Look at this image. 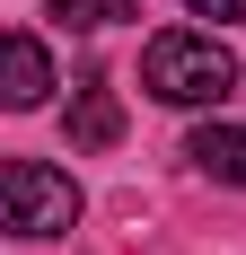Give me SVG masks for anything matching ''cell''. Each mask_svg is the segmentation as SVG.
Segmentation results:
<instances>
[{
	"label": "cell",
	"mask_w": 246,
	"mask_h": 255,
	"mask_svg": "<svg viewBox=\"0 0 246 255\" xmlns=\"http://www.w3.org/2000/svg\"><path fill=\"white\" fill-rule=\"evenodd\" d=\"M141 88L158 106H220L229 88H238V53L229 44H211V35H149V53H141Z\"/></svg>",
	"instance_id": "obj_1"
},
{
	"label": "cell",
	"mask_w": 246,
	"mask_h": 255,
	"mask_svg": "<svg viewBox=\"0 0 246 255\" xmlns=\"http://www.w3.org/2000/svg\"><path fill=\"white\" fill-rule=\"evenodd\" d=\"M0 62H9V88H0V97L18 106V115H35V106L53 97V62H44V44H35V35H9V44H0Z\"/></svg>",
	"instance_id": "obj_4"
},
{
	"label": "cell",
	"mask_w": 246,
	"mask_h": 255,
	"mask_svg": "<svg viewBox=\"0 0 246 255\" xmlns=\"http://www.w3.org/2000/svg\"><path fill=\"white\" fill-rule=\"evenodd\" d=\"M71 141H79V150H115V141H123V106H115V88H106L97 71L71 88Z\"/></svg>",
	"instance_id": "obj_3"
},
{
	"label": "cell",
	"mask_w": 246,
	"mask_h": 255,
	"mask_svg": "<svg viewBox=\"0 0 246 255\" xmlns=\"http://www.w3.org/2000/svg\"><path fill=\"white\" fill-rule=\"evenodd\" d=\"M0 211H9V229L18 238H62L79 220V185L44 158H9L0 167Z\"/></svg>",
	"instance_id": "obj_2"
},
{
	"label": "cell",
	"mask_w": 246,
	"mask_h": 255,
	"mask_svg": "<svg viewBox=\"0 0 246 255\" xmlns=\"http://www.w3.org/2000/svg\"><path fill=\"white\" fill-rule=\"evenodd\" d=\"M194 18H246V0H185Z\"/></svg>",
	"instance_id": "obj_7"
},
{
	"label": "cell",
	"mask_w": 246,
	"mask_h": 255,
	"mask_svg": "<svg viewBox=\"0 0 246 255\" xmlns=\"http://www.w3.org/2000/svg\"><path fill=\"white\" fill-rule=\"evenodd\" d=\"M185 158H194L211 185H238V194H246V132L238 124H202L194 141H185Z\"/></svg>",
	"instance_id": "obj_5"
},
{
	"label": "cell",
	"mask_w": 246,
	"mask_h": 255,
	"mask_svg": "<svg viewBox=\"0 0 246 255\" xmlns=\"http://www.w3.org/2000/svg\"><path fill=\"white\" fill-rule=\"evenodd\" d=\"M132 9H141V0H53V18H62V26H123Z\"/></svg>",
	"instance_id": "obj_6"
}]
</instances>
